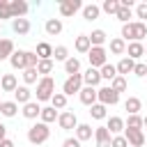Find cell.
I'll return each instance as SVG.
<instances>
[{"label": "cell", "mask_w": 147, "mask_h": 147, "mask_svg": "<svg viewBox=\"0 0 147 147\" xmlns=\"http://www.w3.org/2000/svg\"><path fill=\"white\" fill-rule=\"evenodd\" d=\"M147 37V23L142 21H131V23H124L122 25V39L126 44L131 41H142Z\"/></svg>", "instance_id": "6da1fadb"}, {"label": "cell", "mask_w": 147, "mask_h": 147, "mask_svg": "<svg viewBox=\"0 0 147 147\" xmlns=\"http://www.w3.org/2000/svg\"><path fill=\"white\" fill-rule=\"evenodd\" d=\"M53 94H55V80H53L51 76H41V78H39V83H37V90H34L37 101H39V103L51 101V99H53Z\"/></svg>", "instance_id": "7a4b0ae2"}, {"label": "cell", "mask_w": 147, "mask_h": 147, "mask_svg": "<svg viewBox=\"0 0 147 147\" xmlns=\"http://www.w3.org/2000/svg\"><path fill=\"white\" fill-rule=\"evenodd\" d=\"M51 138V129H48V124H44V122H37V124H32L30 129H28V140H30V145H44L46 140Z\"/></svg>", "instance_id": "3957f363"}, {"label": "cell", "mask_w": 147, "mask_h": 147, "mask_svg": "<svg viewBox=\"0 0 147 147\" xmlns=\"http://www.w3.org/2000/svg\"><path fill=\"white\" fill-rule=\"evenodd\" d=\"M87 60H90V67L101 69L103 64H108V51L103 46H92L90 53H87Z\"/></svg>", "instance_id": "277c9868"}, {"label": "cell", "mask_w": 147, "mask_h": 147, "mask_svg": "<svg viewBox=\"0 0 147 147\" xmlns=\"http://www.w3.org/2000/svg\"><path fill=\"white\" fill-rule=\"evenodd\" d=\"M83 87H85V85H83V74H76V76H67V80L62 83V92H64L67 96H71V94H78Z\"/></svg>", "instance_id": "5b68a950"}, {"label": "cell", "mask_w": 147, "mask_h": 147, "mask_svg": "<svg viewBox=\"0 0 147 147\" xmlns=\"http://www.w3.org/2000/svg\"><path fill=\"white\" fill-rule=\"evenodd\" d=\"M96 96H99V103H103V106H115V103L119 101V94H117L110 85L96 87Z\"/></svg>", "instance_id": "8992f818"}, {"label": "cell", "mask_w": 147, "mask_h": 147, "mask_svg": "<svg viewBox=\"0 0 147 147\" xmlns=\"http://www.w3.org/2000/svg\"><path fill=\"white\" fill-rule=\"evenodd\" d=\"M57 124H60L62 131H76V126H78L80 122H78L76 113H71V110H62L60 117H57Z\"/></svg>", "instance_id": "52a82bcc"}, {"label": "cell", "mask_w": 147, "mask_h": 147, "mask_svg": "<svg viewBox=\"0 0 147 147\" xmlns=\"http://www.w3.org/2000/svg\"><path fill=\"white\" fill-rule=\"evenodd\" d=\"M57 9H60V16L69 18V16H74L78 9H83V2H80V0H62Z\"/></svg>", "instance_id": "ba28073f"}, {"label": "cell", "mask_w": 147, "mask_h": 147, "mask_svg": "<svg viewBox=\"0 0 147 147\" xmlns=\"http://www.w3.org/2000/svg\"><path fill=\"white\" fill-rule=\"evenodd\" d=\"M9 64L11 69H18V71H25L28 69V51H14V55L9 57Z\"/></svg>", "instance_id": "9c48e42d"}, {"label": "cell", "mask_w": 147, "mask_h": 147, "mask_svg": "<svg viewBox=\"0 0 147 147\" xmlns=\"http://www.w3.org/2000/svg\"><path fill=\"white\" fill-rule=\"evenodd\" d=\"M99 83H101V71L94 69V67H87L83 71V85L85 87H96Z\"/></svg>", "instance_id": "30bf717a"}, {"label": "cell", "mask_w": 147, "mask_h": 147, "mask_svg": "<svg viewBox=\"0 0 147 147\" xmlns=\"http://www.w3.org/2000/svg\"><path fill=\"white\" fill-rule=\"evenodd\" d=\"M124 138H126L129 147H142V145L147 142L145 133H142V131H133V129H124Z\"/></svg>", "instance_id": "8fae6325"}, {"label": "cell", "mask_w": 147, "mask_h": 147, "mask_svg": "<svg viewBox=\"0 0 147 147\" xmlns=\"http://www.w3.org/2000/svg\"><path fill=\"white\" fill-rule=\"evenodd\" d=\"M78 99H80V103L83 106H94L96 101H99V96H96V87H83L80 92H78Z\"/></svg>", "instance_id": "7c38bea8"}, {"label": "cell", "mask_w": 147, "mask_h": 147, "mask_svg": "<svg viewBox=\"0 0 147 147\" xmlns=\"http://www.w3.org/2000/svg\"><path fill=\"white\" fill-rule=\"evenodd\" d=\"M106 129L110 131V136H122V133H124V129H126V124H124V119H122V117L113 115V117H108Z\"/></svg>", "instance_id": "4fadbf2b"}, {"label": "cell", "mask_w": 147, "mask_h": 147, "mask_svg": "<svg viewBox=\"0 0 147 147\" xmlns=\"http://www.w3.org/2000/svg\"><path fill=\"white\" fill-rule=\"evenodd\" d=\"M110 140H113V136H110V131L106 126H96L94 129V142H96V147H110Z\"/></svg>", "instance_id": "5bb4252c"}, {"label": "cell", "mask_w": 147, "mask_h": 147, "mask_svg": "<svg viewBox=\"0 0 147 147\" xmlns=\"http://www.w3.org/2000/svg\"><path fill=\"white\" fill-rule=\"evenodd\" d=\"M14 101H16V103H21V106L30 103V101H32V90H30L28 85H18V87H16V92H14Z\"/></svg>", "instance_id": "9a60e30c"}, {"label": "cell", "mask_w": 147, "mask_h": 147, "mask_svg": "<svg viewBox=\"0 0 147 147\" xmlns=\"http://www.w3.org/2000/svg\"><path fill=\"white\" fill-rule=\"evenodd\" d=\"M142 55H145V44H142V41H131V44H126V57L140 60Z\"/></svg>", "instance_id": "2e32d148"}, {"label": "cell", "mask_w": 147, "mask_h": 147, "mask_svg": "<svg viewBox=\"0 0 147 147\" xmlns=\"http://www.w3.org/2000/svg\"><path fill=\"white\" fill-rule=\"evenodd\" d=\"M21 113H23V117H25V119H37V117L41 115V103H39V101H30V103H25V106H23V110H21Z\"/></svg>", "instance_id": "e0dca14e"}, {"label": "cell", "mask_w": 147, "mask_h": 147, "mask_svg": "<svg viewBox=\"0 0 147 147\" xmlns=\"http://www.w3.org/2000/svg\"><path fill=\"white\" fill-rule=\"evenodd\" d=\"M74 136L80 140V142H85V140H92L94 138V129H92V124H78L76 126V131H74Z\"/></svg>", "instance_id": "ac0fdd59"}, {"label": "cell", "mask_w": 147, "mask_h": 147, "mask_svg": "<svg viewBox=\"0 0 147 147\" xmlns=\"http://www.w3.org/2000/svg\"><path fill=\"white\" fill-rule=\"evenodd\" d=\"M28 11H30V5L25 0H11V16L14 18H25Z\"/></svg>", "instance_id": "d6986e66"}, {"label": "cell", "mask_w": 147, "mask_h": 147, "mask_svg": "<svg viewBox=\"0 0 147 147\" xmlns=\"http://www.w3.org/2000/svg\"><path fill=\"white\" fill-rule=\"evenodd\" d=\"M62 18H46V23H44V30H46V34H51V37H57L60 32H62Z\"/></svg>", "instance_id": "ffe728a7"}, {"label": "cell", "mask_w": 147, "mask_h": 147, "mask_svg": "<svg viewBox=\"0 0 147 147\" xmlns=\"http://www.w3.org/2000/svg\"><path fill=\"white\" fill-rule=\"evenodd\" d=\"M115 67H117V76H124V78H126V74H133L136 60H131V57H126V55H124V57H122Z\"/></svg>", "instance_id": "44dd1931"}, {"label": "cell", "mask_w": 147, "mask_h": 147, "mask_svg": "<svg viewBox=\"0 0 147 147\" xmlns=\"http://www.w3.org/2000/svg\"><path fill=\"white\" fill-rule=\"evenodd\" d=\"M0 87H2V92H16V87H18L16 76L14 74H2L0 76Z\"/></svg>", "instance_id": "7402d4cb"}, {"label": "cell", "mask_w": 147, "mask_h": 147, "mask_svg": "<svg viewBox=\"0 0 147 147\" xmlns=\"http://www.w3.org/2000/svg\"><path fill=\"white\" fill-rule=\"evenodd\" d=\"M11 30L16 32V34H28L30 30H32V25H30V18H14L11 21Z\"/></svg>", "instance_id": "603a6c76"}, {"label": "cell", "mask_w": 147, "mask_h": 147, "mask_svg": "<svg viewBox=\"0 0 147 147\" xmlns=\"http://www.w3.org/2000/svg\"><path fill=\"white\" fill-rule=\"evenodd\" d=\"M14 51H16V48H14V41L7 39V37H2V39H0V62H2V60H9V57L14 55Z\"/></svg>", "instance_id": "cb8c5ba5"}, {"label": "cell", "mask_w": 147, "mask_h": 147, "mask_svg": "<svg viewBox=\"0 0 147 147\" xmlns=\"http://www.w3.org/2000/svg\"><path fill=\"white\" fill-rule=\"evenodd\" d=\"M34 53H37L39 60H53V46L48 41H39L37 48H34Z\"/></svg>", "instance_id": "d4e9b609"}, {"label": "cell", "mask_w": 147, "mask_h": 147, "mask_svg": "<svg viewBox=\"0 0 147 147\" xmlns=\"http://www.w3.org/2000/svg\"><path fill=\"white\" fill-rule=\"evenodd\" d=\"M124 110H126L129 115H140V110H142V101H140L138 96H129V99L124 101Z\"/></svg>", "instance_id": "484cf974"}, {"label": "cell", "mask_w": 147, "mask_h": 147, "mask_svg": "<svg viewBox=\"0 0 147 147\" xmlns=\"http://www.w3.org/2000/svg\"><path fill=\"white\" fill-rule=\"evenodd\" d=\"M60 117V113L53 108V106H41V115H39V122H44V124H51V122H55Z\"/></svg>", "instance_id": "4316f807"}, {"label": "cell", "mask_w": 147, "mask_h": 147, "mask_svg": "<svg viewBox=\"0 0 147 147\" xmlns=\"http://www.w3.org/2000/svg\"><path fill=\"white\" fill-rule=\"evenodd\" d=\"M74 48H76L78 53L87 55V53H90V48H92V44H90V37H87V34H78V37H76V41H74Z\"/></svg>", "instance_id": "83f0119b"}, {"label": "cell", "mask_w": 147, "mask_h": 147, "mask_svg": "<svg viewBox=\"0 0 147 147\" xmlns=\"http://www.w3.org/2000/svg\"><path fill=\"white\" fill-rule=\"evenodd\" d=\"M83 18L85 21H96L99 18V14H101V7L99 5H83Z\"/></svg>", "instance_id": "f1b7e54d"}, {"label": "cell", "mask_w": 147, "mask_h": 147, "mask_svg": "<svg viewBox=\"0 0 147 147\" xmlns=\"http://www.w3.org/2000/svg\"><path fill=\"white\" fill-rule=\"evenodd\" d=\"M21 76H23V83H25V85H37V83H39V78H41V76H39V71H37V67H28Z\"/></svg>", "instance_id": "f546056e"}, {"label": "cell", "mask_w": 147, "mask_h": 147, "mask_svg": "<svg viewBox=\"0 0 147 147\" xmlns=\"http://www.w3.org/2000/svg\"><path fill=\"white\" fill-rule=\"evenodd\" d=\"M90 37V44L92 46H103L106 41H108V34H106V30H92V34H87Z\"/></svg>", "instance_id": "4dcf8cb0"}, {"label": "cell", "mask_w": 147, "mask_h": 147, "mask_svg": "<svg viewBox=\"0 0 147 147\" xmlns=\"http://www.w3.org/2000/svg\"><path fill=\"white\" fill-rule=\"evenodd\" d=\"M110 53L113 55H124L126 53V41L122 37H113L110 39Z\"/></svg>", "instance_id": "1f68e13d"}, {"label": "cell", "mask_w": 147, "mask_h": 147, "mask_svg": "<svg viewBox=\"0 0 147 147\" xmlns=\"http://www.w3.org/2000/svg\"><path fill=\"white\" fill-rule=\"evenodd\" d=\"M64 74H69V76H76V74H80V60L71 55V57L64 62Z\"/></svg>", "instance_id": "d6a6232c"}, {"label": "cell", "mask_w": 147, "mask_h": 147, "mask_svg": "<svg viewBox=\"0 0 147 147\" xmlns=\"http://www.w3.org/2000/svg\"><path fill=\"white\" fill-rule=\"evenodd\" d=\"M99 71H101V80H110V83H113V80L117 78V67H115V64H110V62H108V64H103Z\"/></svg>", "instance_id": "836d02e7"}, {"label": "cell", "mask_w": 147, "mask_h": 147, "mask_svg": "<svg viewBox=\"0 0 147 147\" xmlns=\"http://www.w3.org/2000/svg\"><path fill=\"white\" fill-rule=\"evenodd\" d=\"M18 113V103L11 99V101H2V108H0V115L2 117H14Z\"/></svg>", "instance_id": "e575fe53"}, {"label": "cell", "mask_w": 147, "mask_h": 147, "mask_svg": "<svg viewBox=\"0 0 147 147\" xmlns=\"http://www.w3.org/2000/svg\"><path fill=\"white\" fill-rule=\"evenodd\" d=\"M90 115H92V119H106L108 117V106H103V103H94L92 108H90Z\"/></svg>", "instance_id": "d590c367"}, {"label": "cell", "mask_w": 147, "mask_h": 147, "mask_svg": "<svg viewBox=\"0 0 147 147\" xmlns=\"http://www.w3.org/2000/svg\"><path fill=\"white\" fill-rule=\"evenodd\" d=\"M101 11H106V14H110V16H117V11H119V0H103V2H101Z\"/></svg>", "instance_id": "8d00e7d4"}, {"label": "cell", "mask_w": 147, "mask_h": 147, "mask_svg": "<svg viewBox=\"0 0 147 147\" xmlns=\"http://www.w3.org/2000/svg\"><path fill=\"white\" fill-rule=\"evenodd\" d=\"M51 106H53L55 110H64V108H67V94H64V92H55L53 99H51Z\"/></svg>", "instance_id": "74e56055"}, {"label": "cell", "mask_w": 147, "mask_h": 147, "mask_svg": "<svg viewBox=\"0 0 147 147\" xmlns=\"http://www.w3.org/2000/svg\"><path fill=\"white\" fill-rule=\"evenodd\" d=\"M142 119H145V117H140V115H129V117L124 119V124H126V129L142 131Z\"/></svg>", "instance_id": "f35d334b"}, {"label": "cell", "mask_w": 147, "mask_h": 147, "mask_svg": "<svg viewBox=\"0 0 147 147\" xmlns=\"http://www.w3.org/2000/svg\"><path fill=\"white\" fill-rule=\"evenodd\" d=\"M71 55H69V48L67 46H55L53 48V60H57V62H67Z\"/></svg>", "instance_id": "ab89813d"}, {"label": "cell", "mask_w": 147, "mask_h": 147, "mask_svg": "<svg viewBox=\"0 0 147 147\" xmlns=\"http://www.w3.org/2000/svg\"><path fill=\"white\" fill-rule=\"evenodd\" d=\"M131 16H133L131 7H124V5H119V11H117V16H115V18H117V21H122V25H124V23H131V21H129Z\"/></svg>", "instance_id": "60d3db41"}, {"label": "cell", "mask_w": 147, "mask_h": 147, "mask_svg": "<svg viewBox=\"0 0 147 147\" xmlns=\"http://www.w3.org/2000/svg\"><path fill=\"white\" fill-rule=\"evenodd\" d=\"M37 71H39V76H48V74H53V60H39Z\"/></svg>", "instance_id": "b9f144b4"}, {"label": "cell", "mask_w": 147, "mask_h": 147, "mask_svg": "<svg viewBox=\"0 0 147 147\" xmlns=\"http://www.w3.org/2000/svg\"><path fill=\"white\" fill-rule=\"evenodd\" d=\"M2 18H11L14 21V16H11V0H0V21Z\"/></svg>", "instance_id": "7bdbcfd3"}, {"label": "cell", "mask_w": 147, "mask_h": 147, "mask_svg": "<svg viewBox=\"0 0 147 147\" xmlns=\"http://www.w3.org/2000/svg\"><path fill=\"white\" fill-rule=\"evenodd\" d=\"M110 87H113L117 94H119V92H124V90H126V78H124V76H117V78L110 83Z\"/></svg>", "instance_id": "ee69618b"}, {"label": "cell", "mask_w": 147, "mask_h": 147, "mask_svg": "<svg viewBox=\"0 0 147 147\" xmlns=\"http://www.w3.org/2000/svg\"><path fill=\"white\" fill-rule=\"evenodd\" d=\"M136 16H138V21L145 23V18H147V2H138L136 5Z\"/></svg>", "instance_id": "f6af8a7d"}, {"label": "cell", "mask_w": 147, "mask_h": 147, "mask_svg": "<svg viewBox=\"0 0 147 147\" xmlns=\"http://www.w3.org/2000/svg\"><path fill=\"white\" fill-rule=\"evenodd\" d=\"M133 76L145 78V76H147V64H145V62H136V67H133Z\"/></svg>", "instance_id": "bcb514c9"}, {"label": "cell", "mask_w": 147, "mask_h": 147, "mask_svg": "<svg viewBox=\"0 0 147 147\" xmlns=\"http://www.w3.org/2000/svg\"><path fill=\"white\" fill-rule=\"evenodd\" d=\"M110 147H129V142H126L124 133H122V136H113V140H110Z\"/></svg>", "instance_id": "7dc6e473"}, {"label": "cell", "mask_w": 147, "mask_h": 147, "mask_svg": "<svg viewBox=\"0 0 147 147\" xmlns=\"http://www.w3.org/2000/svg\"><path fill=\"white\" fill-rule=\"evenodd\" d=\"M37 64H39L37 53H34V51H28V67H37Z\"/></svg>", "instance_id": "c3c4849f"}, {"label": "cell", "mask_w": 147, "mask_h": 147, "mask_svg": "<svg viewBox=\"0 0 147 147\" xmlns=\"http://www.w3.org/2000/svg\"><path fill=\"white\" fill-rule=\"evenodd\" d=\"M62 147H80V140L74 136V138H67L64 142H62Z\"/></svg>", "instance_id": "681fc988"}, {"label": "cell", "mask_w": 147, "mask_h": 147, "mask_svg": "<svg viewBox=\"0 0 147 147\" xmlns=\"http://www.w3.org/2000/svg\"><path fill=\"white\" fill-rule=\"evenodd\" d=\"M5 138H7V126H5L2 122H0V142H2Z\"/></svg>", "instance_id": "f907efd6"}, {"label": "cell", "mask_w": 147, "mask_h": 147, "mask_svg": "<svg viewBox=\"0 0 147 147\" xmlns=\"http://www.w3.org/2000/svg\"><path fill=\"white\" fill-rule=\"evenodd\" d=\"M0 147H16V145H14V140H9V138H5V140L0 142Z\"/></svg>", "instance_id": "816d5d0a"}, {"label": "cell", "mask_w": 147, "mask_h": 147, "mask_svg": "<svg viewBox=\"0 0 147 147\" xmlns=\"http://www.w3.org/2000/svg\"><path fill=\"white\" fill-rule=\"evenodd\" d=\"M142 129H147V117H145V119H142Z\"/></svg>", "instance_id": "f5cc1de1"}, {"label": "cell", "mask_w": 147, "mask_h": 147, "mask_svg": "<svg viewBox=\"0 0 147 147\" xmlns=\"http://www.w3.org/2000/svg\"><path fill=\"white\" fill-rule=\"evenodd\" d=\"M0 108H2V99H0Z\"/></svg>", "instance_id": "db71d44e"}, {"label": "cell", "mask_w": 147, "mask_h": 147, "mask_svg": "<svg viewBox=\"0 0 147 147\" xmlns=\"http://www.w3.org/2000/svg\"><path fill=\"white\" fill-rule=\"evenodd\" d=\"M145 55H147V46H145Z\"/></svg>", "instance_id": "11a10c76"}, {"label": "cell", "mask_w": 147, "mask_h": 147, "mask_svg": "<svg viewBox=\"0 0 147 147\" xmlns=\"http://www.w3.org/2000/svg\"><path fill=\"white\" fill-rule=\"evenodd\" d=\"M0 39H2V32H0Z\"/></svg>", "instance_id": "9f6ffc18"}, {"label": "cell", "mask_w": 147, "mask_h": 147, "mask_svg": "<svg viewBox=\"0 0 147 147\" xmlns=\"http://www.w3.org/2000/svg\"><path fill=\"white\" fill-rule=\"evenodd\" d=\"M32 147H39V145H32Z\"/></svg>", "instance_id": "6f0895ef"}, {"label": "cell", "mask_w": 147, "mask_h": 147, "mask_svg": "<svg viewBox=\"0 0 147 147\" xmlns=\"http://www.w3.org/2000/svg\"><path fill=\"white\" fill-rule=\"evenodd\" d=\"M0 94H2V87H0Z\"/></svg>", "instance_id": "680465c9"}, {"label": "cell", "mask_w": 147, "mask_h": 147, "mask_svg": "<svg viewBox=\"0 0 147 147\" xmlns=\"http://www.w3.org/2000/svg\"><path fill=\"white\" fill-rule=\"evenodd\" d=\"M145 145H147V142H145Z\"/></svg>", "instance_id": "91938a15"}]
</instances>
